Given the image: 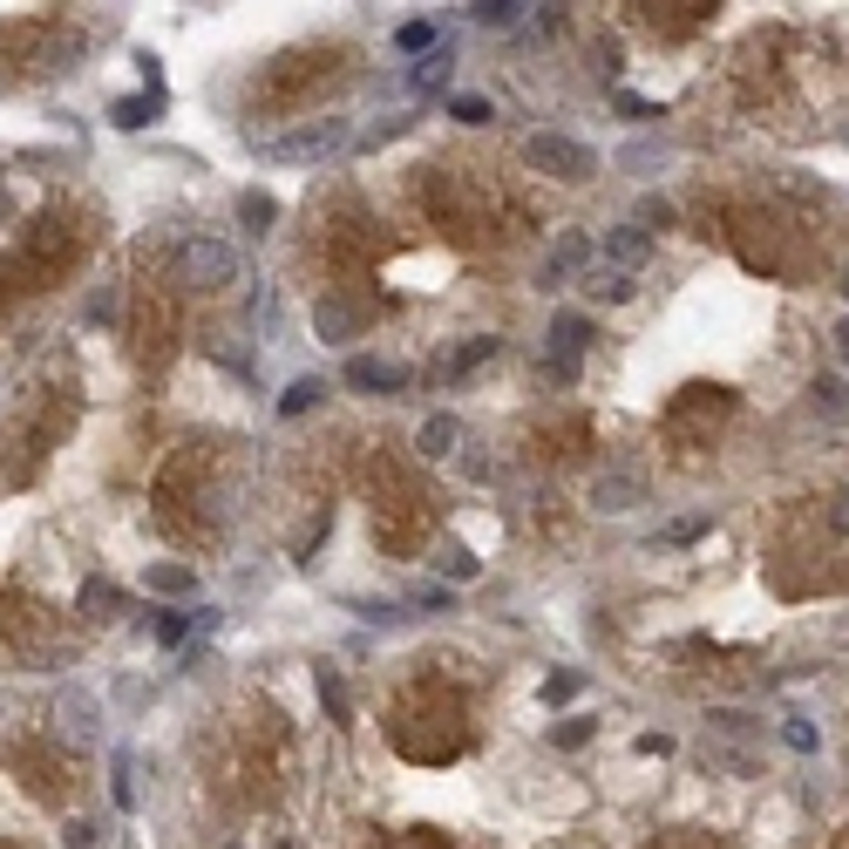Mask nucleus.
<instances>
[{
  "instance_id": "obj_13",
  "label": "nucleus",
  "mask_w": 849,
  "mask_h": 849,
  "mask_svg": "<svg viewBox=\"0 0 849 849\" xmlns=\"http://www.w3.org/2000/svg\"><path fill=\"white\" fill-rule=\"evenodd\" d=\"M156 116H164V96L150 89V96H123V102L109 109V123H116V130H150Z\"/></svg>"
},
{
  "instance_id": "obj_31",
  "label": "nucleus",
  "mask_w": 849,
  "mask_h": 849,
  "mask_svg": "<svg viewBox=\"0 0 849 849\" xmlns=\"http://www.w3.org/2000/svg\"><path fill=\"white\" fill-rule=\"evenodd\" d=\"M591 293H598V300H632V279H625V272H605V279L591 272Z\"/></svg>"
},
{
  "instance_id": "obj_15",
  "label": "nucleus",
  "mask_w": 849,
  "mask_h": 849,
  "mask_svg": "<svg viewBox=\"0 0 849 849\" xmlns=\"http://www.w3.org/2000/svg\"><path fill=\"white\" fill-rule=\"evenodd\" d=\"M238 225H246L252 238H265L279 225V197L272 191H246V197H238Z\"/></svg>"
},
{
  "instance_id": "obj_18",
  "label": "nucleus",
  "mask_w": 849,
  "mask_h": 849,
  "mask_svg": "<svg viewBox=\"0 0 849 849\" xmlns=\"http://www.w3.org/2000/svg\"><path fill=\"white\" fill-rule=\"evenodd\" d=\"M482 28H516L523 14H531V8H523V0H476V8H469Z\"/></svg>"
},
{
  "instance_id": "obj_11",
  "label": "nucleus",
  "mask_w": 849,
  "mask_h": 849,
  "mask_svg": "<svg viewBox=\"0 0 849 849\" xmlns=\"http://www.w3.org/2000/svg\"><path fill=\"white\" fill-rule=\"evenodd\" d=\"M409 83H415L422 96H442V89H449V83H456V55H449V42H442L435 55H422V62L409 68Z\"/></svg>"
},
{
  "instance_id": "obj_32",
  "label": "nucleus",
  "mask_w": 849,
  "mask_h": 849,
  "mask_svg": "<svg viewBox=\"0 0 849 849\" xmlns=\"http://www.w3.org/2000/svg\"><path fill=\"white\" fill-rule=\"evenodd\" d=\"M415 605H422V612H456V591H449V585H422Z\"/></svg>"
},
{
  "instance_id": "obj_12",
  "label": "nucleus",
  "mask_w": 849,
  "mask_h": 849,
  "mask_svg": "<svg viewBox=\"0 0 849 849\" xmlns=\"http://www.w3.org/2000/svg\"><path fill=\"white\" fill-rule=\"evenodd\" d=\"M143 591H156V598H191V591H197V572H191V564H150V572H143Z\"/></svg>"
},
{
  "instance_id": "obj_4",
  "label": "nucleus",
  "mask_w": 849,
  "mask_h": 849,
  "mask_svg": "<svg viewBox=\"0 0 849 849\" xmlns=\"http://www.w3.org/2000/svg\"><path fill=\"white\" fill-rule=\"evenodd\" d=\"M55 734L68 741V748H96L102 741V707H96V694H83V686H55Z\"/></svg>"
},
{
  "instance_id": "obj_5",
  "label": "nucleus",
  "mask_w": 849,
  "mask_h": 849,
  "mask_svg": "<svg viewBox=\"0 0 849 849\" xmlns=\"http://www.w3.org/2000/svg\"><path fill=\"white\" fill-rule=\"evenodd\" d=\"M591 340H598V334H591L585 313H557V319H551V360H544V374H551V381H578V353H585Z\"/></svg>"
},
{
  "instance_id": "obj_37",
  "label": "nucleus",
  "mask_w": 849,
  "mask_h": 849,
  "mask_svg": "<svg viewBox=\"0 0 849 849\" xmlns=\"http://www.w3.org/2000/svg\"><path fill=\"white\" fill-rule=\"evenodd\" d=\"M96 842V823H68V849H89Z\"/></svg>"
},
{
  "instance_id": "obj_22",
  "label": "nucleus",
  "mask_w": 849,
  "mask_h": 849,
  "mask_svg": "<svg viewBox=\"0 0 849 849\" xmlns=\"http://www.w3.org/2000/svg\"><path fill=\"white\" fill-rule=\"evenodd\" d=\"M449 116H456V123H497L490 96H449Z\"/></svg>"
},
{
  "instance_id": "obj_21",
  "label": "nucleus",
  "mask_w": 849,
  "mask_h": 849,
  "mask_svg": "<svg viewBox=\"0 0 849 849\" xmlns=\"http://www.w3.org/2000/svg\"><path fill=\"white\" fill-rule=\"evenodd\" d=\"M591 734H598V720H585V714H572V720H557V727H551V741H557V748H585Z\"/></svg>"
},
{
  "instance_id": "obj_25",
  "label": "nucleus",
  "mask_w": 849,
  "mask_h": 849,
  "mask_svg": "<svg viewBox=\"0 0 849 849\" xmlns=\"http://www.w3.org/2000/svg\"><path fill=\"white\" fill-rule=\"evenodd\" d=\"M707 531H714V516H673L660 537H666V544H694V537H707Z\"/></svg>"
},
{
  "instance_id": "obj_36",
  "label": "nucleus",
  "mask_w": 849,
  "mask_h": 849,
  "mask_svg": "<svg viewBox=\"0 0 849 849\" xmlns=\"http://www.w3.org/2000/svg\"><path fill=\"white\" fill-rule=\"evenodd\" d=\"M632 748H639V754H673V734H639Z\"/></svg>"
},
{
  "instance_id": "obj_33",
  "label": "nucleus",
  "mask_w": 849,
  "mask_h": 849,
  "mask_svg": "<svg viewBox=\"0 0 849 849\" xmlns=\"http://www.w3.org/2000/svg\"><path fill=\"white\" fill-rule=\"evenodd\" d=\"M639 225H673V205H666V197H639Z\"/></svg>"
},
{
  "instance_id": "obj_29",
  "label": "nucleus",
  "mask_w": 849,
  "mask_h": 849,
  "mask_svg": "<svg viewBox=\"0 0 849 849\" xmlns=\"http://www.w3.org/2000/svg\"><path fill=\"white\" fill-rule=\"evenodd\" d=\"M578 686H585V673H551V679H544V700H551V707H564V700L578 694Z\"/></svg>"
},
{
  "instance_id": "obj_3",
  "label": "nucleus",
  "mask_w": 849,
  "mask_h": 849,
  "mask_svg": "<svg viewBox=\"0 0 849 849\" xmlns=\"http://www.w3.org/2000/svg\"><path fill=\"white\" fill-rule=\"evenodd\" d=\"M523 156H531V171H544L557 184H591V171H598V156L578 137H557V130L531 137V143H523Z\"/></svg>"
},
{
  "instance_id": "obj_34",
  "label": "nucleus",
  "mask_w": 849,
  "mask_h": 849,
  "mask_svg": "<svg viewBox=\"0 0 849 849\" xmlns=\"http://www.w3.org/2000/svg\"><path fill=\"white\" fill-rule=\"evenodd\" d=\"M353 612H360V619H368V625H394V619H401V605H388V598L374 605V598H368V605H353Z\"/></svg>"
},
{
  "instance_id": "obj_1",
  "label": "nucleus",
  "mask_w": 849,
  "mask_h": 849,
  "mask_svg": "<svg viewBox=\"0 0 849 849\" xmlns=\"http://www.w3.org/2000/svg\"><path fill=\"white\" fill-rule=\"evenodd\" d=\"M177 286L231 293V286H246V259H238V246H225V238H184L177 246Z\"/></svg>"
},
{
  "instance_id": "obj_20",
  "label": "nucleus",
  "mask_w": 849,
  "mask_h": 849,
  "mask_svg": "<svg viewBox=\"0 0 849 849\" xmlns=\"http://www.w3.org/2000/svg\"><path fill=\"white\" fill-rule=\"evenodd\" d=\"M435 564H442V578H449V585H469V578H476V572H482V564H476V557H469V551H462V544H449V551H442V557H435Z\"/></svg>"
},
{
  "instance_id": "obj_2",
  "label": "nucleus",
  "mask_w": 849,
  "mask_h": 849,
  "mask_svg": "<svg viewBox=\"0 0 849 849\" xmlns=\"http://www.w3.org/2000/svg\"><path fill=\"white\" fill-rule=\"evenodd\" d=\"M340 150H353V123H347V116H327V123H300V130H286V137L265 143L272 164H327V156H340Z\"/></svg>"
},
{
  "instance_id": "obj_28",
  "label": "nucleus",
  "mask_w": 849,
  "mask_h": 849,
  "mask_svg": "<svg viewBox=\"0 0 849 849\" xmlns=\"http://www.w3.org/2000/svg\"><path fill=\"white\" fill-rule=\"evenodd\" d=\"M150 632H156V645H184L191 619H184V612H156V625H150Z\"/></svg>"
},
{
  "instance_id": "obj_17",
  "label": "nucleus",
  "mask_w": 849,
  "mask_h": 849,
  "mask_svg": "<svg viewBox=\"0 0 849 849\" xmlns=\"http://www.w3.org/2000/svg\"><path fill=\"white\" fill-rule=\"evenodd\" d=\"M319 394H327V381H313V374H300L286 394H279V415H306V409H319Z\"/></svg>"
},
{
  "instance_id": "obj_35",
  "label": "nucleus",
  "mask_w": 849,
  "mask_h": 849,
  "mask_svg": "<svg viewBox=\"0 0 849 849\" xmlns=\"http://www.w3.org/2000/svg\"><path fill=\"white\" fill-rule=\"evenodd\" d=\"M612 109H619V116H660V102H645V96H625V89L612 96Z\"/></svg>"
},
{
  "instance_id": "obj_14",
  "label": "nucleus",
  "mask_w": 849,
  "mask_h": 849,
  "mask_svg": "<svg viewBox=\"0 0 849 849\" xmlns=\"http://www.w3.org/2000/svg\"><path fill=\"white\" fill-rule=\"evenodd\" d=\"M591 503H598L605 516L632 510V503H639V476H598V482H591Z\"/></svg>"
},
{
  "instance_id": "obj_38",
  "label": "nucleus",
  "mask_w": 849,
  "mask_h": 849,
  "mask_svg": "<svg viewBox=\"0 0 849 849\" xmlns=\"http://www.w3.org/2000/svg\"><path fill=\"white\" fill-rule=\"evenodd\" d=\"M829 523H836V531H849V490L836 497V510H829Z\"/></svg>"
},
{
  "instance_id": "obj_19",
  "label": "nucleus",
  "mask_w": 849,
  "mask_h": 849,
  "mask_svg": "<svg viewBox=\"0 0 849 849\" xmlns=\"http://www.w3.org/2000/svg\"><path fill=\"white\" fill-rule=\"evenodd\" d=\"M394 48H409V55H428V48H442V34H435V21H409L394 34Z\"/></svg>"
},
{
  "instance_id": "obj_24",
  "label": "nucleus",
  "mask_w": 849,
  "mask_h": 849,
  "mask_svg": "<svg viewBox=\"0 0 849 849\" xmlns=\"http://www.w3.org/2000/svg\"><path fill=\"white\" fill-rule=\"evenodd\" d=\"M782 741H788L795 754H816V748H823V734H816V727H808L802 714H788V720H782Z\"/></svg>"
},
{
  "instance_id": "obj_23",
  "label": "nucleus",
  "mask_w": 849,
  "mask_h": 849,
  "mask_svg": "<svg viewBox=\"0 0 849 849\" xmlns=\"http://www.w3.org/2000/svg\"><path fill=\"white\" fill-rule=\"evenodd\" d=\"M319 707H327V720H347V686H340V673H334V666L319 673Z\"/></svg>"
},
{
  "instance_id": "obj_39",
  "label": "nucleus",
  "mask_w": 849,
  "mask_h": 849,
  "mask_svg": "<svg viewBox=\"0 0 849 849\" xmlns=\"http://www.w3.org/2000/svg\"><path fill=\"white\" fill-rule=\"evenodd\" d=\"M836 353H842V360H849V313H842V319H836Z\"/></svg>"
},
{
  "instance_id": "obj_10",
  "label": "nucleus",
  "mask_w": 849,
  "mask_h": 849,
  "mask_svg": "<svg viewBox=\"0 0 849 849\" xmlns=\"http://www.w3.org/2000/svg\"><path fill=\"white\" fill-rule=\"evenodd\" d=\"M456 442H462V422H456V415H428V422L415 428V449H422L428 462H442V456H456Z\"/></svg>"
},
{
  "instance_id": "obj_30",
  "label": "nucleus",
  "mask_w": 849,
  "mask_h": 849,
  "mask_svg": "<svg viewBox=\"0 0 849 849\" xmlns=\"http://www.w3.org/2000/svg\"><path fill=\"white\" fill-rule=\"evenodd\" d=\"M816 409H823V415H842V409H849V388H842V381H816Z\"/></svg>"
},
{
  "instance_id": "obj_27",
  "label": "nucleus",
  "mask_w": 849,
  "mask_h": 849,
  "mask_svg": "<svg viewBox=\"0 0 849 849\" xmlns=\"http://www.w3.org/2000/svg\"><path fill=\"white\" fill-rule=\"evenodd\" d=\"M102 605L116 612V585H109V578H89V585H83V612H89V619H102Z\"/></svg>"
},
{
  "instance_id": "obj_7",
  "label": "nucleus",
  "mask_w": 849,
  "mask_h": 849,
  "mask_svg": "<svg viewBox=\"0 0 849 849\" xmlns=\"http://www.w3.org/2000/svg\"><path fill=\"white\" fill-rule=\"evenodd\" d=\"M598 252H605V259H612V265H619V272L632 279V272H639L645 259H653V238H645L639 225H612V231L598 238Z\"/></svg>"
},
{
  "instance_id": "obj_8",
  "label": "nucleus",
  "mask_w": 849,
  "mask_h": 849,
  "mask_svg": "<svg viewBox=\"0 0 849 849\" xmlns=\"http://www.w3.org/2000/svg\"><path fill=\"white\" fill-rule=\"evenodd\" d=\"M585 259H591V238H585V231H557V246H551V259H544V279H537V286H564V279H572Z\"/></svg>"
},
{
  "instance_id": "obj_16",
  "label": "nucleus",
  "mask_w": 849,
  "mask_h": 849,
  "mask_svg": "<svg viewBox=\"0 0 849 849\" xmlns=\"http://www.w3.org/2000/svg\"><path fill=\"white\" fill-rule=\"evenodd\" d=\"M497 347H503L497 334H476V340H462V347H456V360H449V381H462V374H476V368H482V360H497Z\"/></svg>"
},
{
  "instance_id": "obj_6",
  "label": "nucleus",
  "mask_w": 849,
  "mask_h": 849,
  "mask_svg": "<svg viewBox=\"0 0 849 849\" xmlns=\"http://www.w3.org/2000/svg\"><path fill=\"white\" fill-rule=\"evenodd\" d=\"M340 381L353 394H394V388H409V368H388V360H374V353H353Z\"/></svg>"
},
{
  "instance_id": "obj_26",
  "label": "nucleus",
  "mask_w": 849,
  "mask_h": 849,
  "mask_svg": "<svg viewBox=\"0 0 849 849\" xmlns=\"http://www.w3.org/2000/svg\"><path fill=\"white\" fill-rule=\"evenodd\" d=\"M130 748H116V808H137V782H130Z\"/></svg>"
},
{
  "instance_id": "obj_40",
  "label": "nucleus",
  "mask_w": 849,
  "mask_h": 849,
  "mask_svg": "<svg viewBox=\"0 0 849 849\" xmlns=\"http://www.w3.org/2000/svg\"><path fill=\"white\" fill-rule=\"evenodd\" d=\"M842 293H849V272H842Z\"/></svg>"
},
{
  "instance_id": "obj_9",
  "label": "nucleus",
  "mask_w": 849,
  "mask_h": 849,
  "mask_svg": "<svg viewBox=\"0 0 849 849\" xmlns=\"http://www.w3.org/2000/svg\"><path fill=\"white\" fill-rule=\"evenodd\" d=\"M313 334L327 340V347H347V340L360 334V306H347V300H319V306H313Z\"/></svg>"
}]
</instances>
